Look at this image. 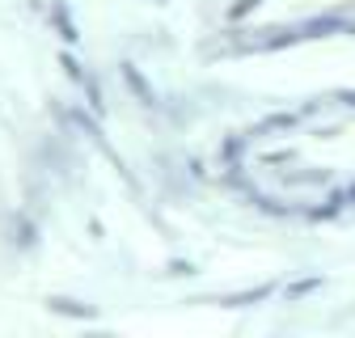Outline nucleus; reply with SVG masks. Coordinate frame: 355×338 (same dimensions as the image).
<instances>
[{
  "instance_id": "obj_1",
  "label": "nucleus",
  "mask_w": 355,
  "mask_h": 338,
  "mask_svg": "<svg viewBox=\"0 0 355 338\" xmlns=\"http://www.w3.org/2000/svg\"><path fill=\"white\" fill-rule=\"evenodd\" d=\"M60 64L68 68V76H72V80L80 84V89H85V98H89V106H94V110L102 114V110H106V102H102V89H98V80H94V76H89V72H85V68H80V64H76V60H72L68 51H64V60H60Z\"/></svg>"
},
{
  "instance_id": "obj_2",
  "label": "nucleus",
  "mask_w": 355,
  "mask_h": 338,
  "mask_svg": "<svg viewBox=\"0 0 355 338\" xmlns=\"http://www.w3.org/2000/svg\"><path fill=\"white\" fill-rule=\"evenodd\" d=\"M123 80L131 84V94H136L144 106H157V94H153V84L140 76V68H136V64H123Z\"/></svg>"
},
{
  "instance_id": "obj_3",
  "label": "nucleus",
  "mask_w": 355,
  "mask_h": 338,
  "mask_svg": "<svg viewBox=\"0 0 355 338\" xmlns=\"http://www.w3.org/2000/svg\"><path fill=\"white\" fill-rule=\"evenodd\" d=\"M51 21H55V30H60V38H64V42H76V38H80V30H76V21L68 17V9H64V5H51Z\"/></svg>"
},
{
  "instance_id": "obj_4",
  "label": "nucleus",
  "mask_w": 355,
  "mask_h": 338,
  "mask_svg": "<svg viewBox=\"0 0 355 338\" xmlns=\"http://www.w3.org/2000/svg\"><path fill=\"white\" fill-rule=\"evenodd\" d=\"M51 313H64V317H98L89 305H80V301H64V296H51Z\"/></svg>"
},
{
  "instance_id": "obj_5",
  "label": "nucleus",
  "mask_w": 355,
  "mask_h": 338,
  "mask_svg": "<svg viewBox=\"0 0 355 338\" xmlns=\"http://www.w3.org/2000/svg\"><path fill=\"white\" fill-rule=\"evenodd\" d=\"M266 292H271V287H254V292H237V296H229V301H225V305H233V309H237V305H250V301H262V296H266Z\"/></svg>"
},
{
  "instance_id": "obj_6",
  "label": "nucleus",
  "mask_w": 355,
  "mask_h": 338,
  "mask_svg": "<svg viewBox=\"0 0 355 338\" xmlns=\"http://www.w3.org/2000/svg\"><path fill=\"white\" fill-rule=\"evenodd\" d=\"M250 9H258V0H237V5L229 9V21H237V17H245Z\"/></svg>"
}]
</instances>
